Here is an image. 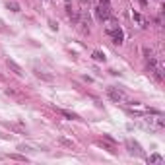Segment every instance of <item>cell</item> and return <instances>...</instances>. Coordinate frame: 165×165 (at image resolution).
Segmentation results:
<instances>
[{"instance_id":"cell-16","label":"cell","mask_w":165,"mask_h":165,"mask_svg":"<svg viewBox=\"0 0 165 165\" xmlns=\"http://www.w3.org/2000/svg\"><path fill=\"white\" fill-rule=\"evenodd\" d=\"M138 2L142 4V6H146V4H148V0H138Z\"/></svg>"},{"instance_id":"cell-14","label":"cell","mask_w":165,"mask_h":165,"mask_svg":"<svg viewBox=\"0 0 165 165\" xmlns=\"http://www.w3.org/2000/svg\"><path fill=\"white\" fill-rule=\"evenodd\" d=\"M150 161H152V163H159V161H161V155H157V153H155V155H152V157H150Z\"/></svg>"},{"instance_id":"cell-12","label":"cell","mask_w":165,"mask_h":165,"mask_svg":"<svg viewBox=\"0 0 165 165\" xmlns=\"http://www.w3.org/2000/svg\"><path fill=\"white\" fill-rule=\"evenodd\" d=\"M6 6L12 10V12H19V4L18 2H6Z\"/></svg>"},{"instance_id":"cell-6","label":"cell","mask_w":165,"mask_h":165,"mask_svg":"<svg viewBox=\"0 0 165 165\" xmlns=\"http://www.w3.org/2000/svg\"><path fill=\"white\" fill-rule=\"evenodd\" d=\"M58 113L62 115V117H66V119H70V121H82V119H80V115L72 113V111H66V109H58Z\"/></svg>"},{"instance_id":"cell-13","label":"cell","mask_w":165,"mask_h":165,"mask_svg":"<svg viewBox=\"0 0 165 165\" xmlns=\"http://www.w3.org/2000/svg\"><path fill=\"white\" fill-rule=\"evenodd\" d=\"M66 14H68L70 18H76V14H74V10H72V6H70V4H66Z\"/></svg>"},{"instance_id":"cell-10","label":"cell","mask_w":165,"mask_h":165,"mask_svg":"<svg viewBox=\"0 0 165 165\" xmlns=\"http://www.w3.org/2000/svg\"><path fill=\"white\" fill-rule=\"evenodd\" d=\"M142 55H144V58H148V60H150V58H153V51H152V49H148V47H144V49H142Z\"/></svg>"},{"instance_id":"cell-15","label":"cell","mask_w":165,"mask_h":165,"mask_svg":"<svg viewBox=\"0 0 165 165\" xmlns=\"http://www.w3.org/2000/svg\"><path fill=\"white\" fill-rule=\"evenodd\" d=\"M10 157H12V159H19V161H26V157H23V155H10Z\"/></svg>"},{"instance_id":"cell-8","label":"cell","mask_w":165,"mask_h":165,"mask_svg":"<svg viewBox=\"0 0 165 165\" xmlns=\"http://www.w3.org/2000/svg\"><path fill=\"white\" fill-rule=\"evenodd\" d=\"M6 93H8V95H12V97H16V99H26L23 93H19V91H16V89H12V88H8Z\"/></svg>"},{"instance_id":"cell-1","label":"cell","mask_w":165,"mask_h":165,"mask_svg":"<svg viewBox=\"0 0 165 165\" xmlns=\"http://www.w3.org/2000/svg\"><path fill=\"white\" fill-rule=\"evenodd\" d=\"M107 95L111 97L115 103H124V101H126V105H138L136 101H130L121 89H117V88H107Z\"/></svg>"},{"instance_id":"cell-17","label":"cell","mask_w":165,"mask_h":165,"mask_svg":"<svg viewBox=\"0 0 165 165\" xmlns=\"http://www.w3.org/2000/svg\"><path fill=\"white\" fill-rule=\"evenodd\" d=\"M101 4H105V6H109V0H99Z\"/></svg>"},{"instance_id":"cell-4","label":"cell","mask_w":165,"mask_h":165,"mask_svg":"<svg viewBox=\"0 0 165 165\" xmlns=\"http://www.w3.org/2000/svg\"><path fill=\"white\" fill-rule=\"evenodd\" d=\"M6 66L12 70L14 74H18V76H23V70H21V66H19V64H16L14 60H10V58H8V60H6Z\"/></svg>"},{"instance_id":"cell-11","label":"cell","mask_w":165,"mask_h":165,"mask_svg":"<svg viewBox=\"0 0 165 165\" xmlns=\"http://www.w3.org/2000/svg\"><path fill=\"white\" fill-rule=\"evenodd\" d=\"M35 76H37V78H43V80H47V82H51V80H52V76L43 74V72H39V70H35Z\"/></svg>"},{"instance_id":"cell-5","label":"cell","mask_w":165,"mask_h":165,"mask_svg":"<svg viewBox=\"0 0 165 165\" xmlns=\"http://www.w3.org/2000/svg\"><path fill=\"white\" fill-rule=\"evenodd\" d=\"M132 18H134V21H138V26H140V27H148V26H150V21H148V19L142 16V14H138V12H134V14H132Z\"/></svg>"},{"instance_id":"cell-3","label":"cell","mask_w":165,"mask_h":165,"mask_svg":"<svg viewBox=\"0 0 165 165\" xmlns=\"http://www.w3.org/2000/svg\"><path fill=\"white\" fill-rule=\"evenodd\" d=\"M95 16H97V19H109L111 18V12H109V6H105V4H101V6H97L95 8Z\"/></svg>"},{"instance_id":"cell-9","label":"cell","mask_w":165,"mask_h":165,"mask_svg":"<svg viewBox=\"0 0 165 165\" xmlns=\"http://www.w3.org/2000/svg\"><path fill=\"white\" fill-rule=\"evenodd\" d=\"M91 57L95 58L97 62H105V55H103L101 51H93V55H91Z\"/></svg>"},{"instance_id":"cell-2","label":"cell","mask_w":165,"mask_h":165,"mask_svg":"<svg viewBox=\"0 0 165 165\" xmlns=\"http://www.w3.org/2000/svg\"><path fill=\"white\" fill-rule=\"evenodd\" d=\"M107 35L113 39V43H117V45H121L122 39H124V35H122V31L119 29V27H111V29H107Z\"/></svg>"},{"instance_id":"cell-7","label":"cell","mask_w":165,"mask_h":165,"mask_svg":"<svg viewBox=\"0 0 165 165\" xmlns=\"http://www.w3.org/2000/svg\"><path fill=\"white\" fill-rule=\"evenodd\" d=\"M126 146H128V152H130V153L142 155V150H140V146L136 144V142H132V140H128V142H126Z\"/></svg>"}]
</instances>
